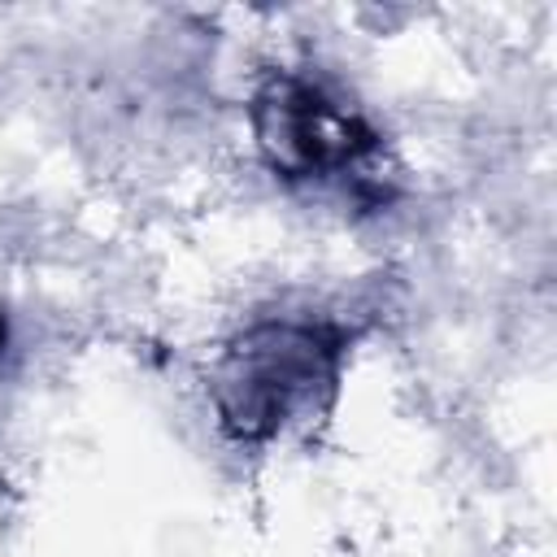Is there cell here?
Returning <instances> with one entry per match:
<instances>
[{
    "mask_svg": "<svg viewBox=\"0 0 557 557\" xmlns=\"http://www.w3.org/2000/svg\"><path fill=\"white\" fill-rule=\"evenodd\" d=\"M348 335L331 322H257L226 344L209 374V400L222 431L239 444H265L322 409L335 392Z\"/></svg>",
    "mask_w": 557,
    "mask_h": 557,
    "instance_id": "obj_1",
    "label": "cell"
},
{
    "mask_svg": "<svg viewBox=\"0 0 557 557\" xmlns=\"http://www.w3.org/2000/svg\"><path fill=\"white\" fill-rule=\"evenodd\" d=\"M252 139L265 165L283 178H331L357 170L374 148V126L331 96L322 83L274 70L248 104Z\"/></svg>",
    "mask_w": 557,
    "mask_h": 557,
    "instance_id": "obj_2",
    "label": "cell"
},
{
    "mask_svg": "<svg viewBox=\"0 0 557 557\" xmlns=\"http://www.w3.org/2000/svg\"><path fill=\"white\" fill-rule=\"evenodd\" d=\"M0 344H4V318H0Z\"/></svg>",
    "mask_w": 557,
    "mask_h": 557,
    "instance_id": "obj_3",
    "label": "cell"
}]
</instances>
